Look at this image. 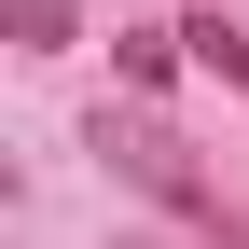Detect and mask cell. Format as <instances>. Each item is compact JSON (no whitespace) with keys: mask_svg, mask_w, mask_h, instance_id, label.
I'll return each mask as SVG.
<instances>
[{"mask_svg":"<svg viewBox=\"0 0 249 249\" xmlns=\"http://www.w3.org/2000/svg\"><path fill=\"white\" fill-rule=\"evenodd\" d=\"M180 42H194V55H208V70H222V83H235V97H249V28H222V14H194V28H180Z\"/></svg>","mask_w":249,"mask_h":249,"instance_id":"cell-1","label":"cell"},{"mask_svg":"<svg viewBox=\"0 0 249 249\" xmlns=\"http://www.w3.org/2000/svg\"><path fill=\"white\" fill-rule=\"evenodd\" d=\"M14 55H70V0H14Z\"/></svg>","mask_w":249,"mask_h":249,"instance_id":"cell-2","label":"cell"}]
</instances>
